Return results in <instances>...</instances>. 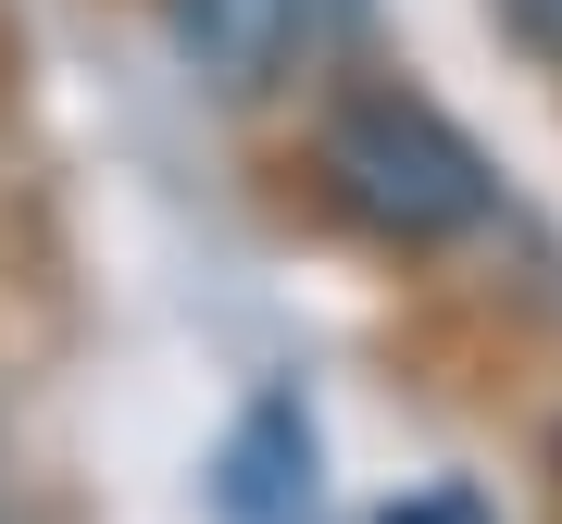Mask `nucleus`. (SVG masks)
I'll return each mask as SVG.
<instances>
[{"mask_svg": "<svg viewBox=\"0 0 562 524\" xmlns=\"http://www.w3.org/2000/svg\"><path fill=\"white\" fill-rule=\"evenodd\" d=\"M313 187L338 201L375 250H450L487 225V150L413 88H338L313 125Z\"/></svg>", "mask_w": 562, "mask_h": 524, "instance_id": "nucleus-1", "label": "nucleus"}, {"mask_svg": "<svg viewBox=\"0 0 562 524\" xmlns=\"http://www.w3.org/2000/svg\"><path fill=\"white\" fill-rule=\"evenodd\" d=\"M162 38L213 101H276L325 38V0H162Z\"/></svg>", "mask_w": 562, "mask_h": 524, "instance_id": "nucleus-2", "label": "nucleus"}, {"mask_svg": "<svg viewBox=\"0 0 562 524\" xmlns=\"http://www.w3.org/2000/svg\"><path fill=\"white\" fill-rule=\"evenodd\" d=\"M487 13H501V38L525 62H562V0H487Z\"/></svg>", "mask_w": 562, "mask_h": 524, "instance_id": "nucleus-3", "label": "nucleus"}, {"mask_svg": "<svg viewBox=\"0 0 562 524\" xmlns=\"http://www.w3.org/2000/svg\"><path fill=\"white\" fill-rule=\"evenodd\" d=\"M550 475H562V424H550Z\"/></svg>", "mask_w": 562, "mask_h": 524, "instance_id": "nucleus-4", "label": "nucleus"}, {"mask_svg": "<svg viewBox=\"0 0 562 524\" xmlns=\"http://www.w3.org/2000/svg\"><path fill=\"white\" fill-rule=\"evenodd\" d=\"M0 524H13V512H0Z\"/></svg>", "mask_w": 562, "mask_h": 524, "instance_id": "nucleus-5", "label": "nucleus"}]
</instances>
